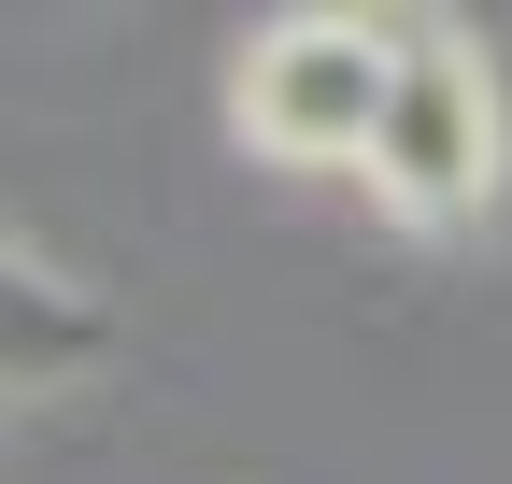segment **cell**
<instances>
[{"mask_svg": "<svg viewBox=\"0 0 512 484\" xmlns=\"http://www.w3.org/2000/svg\"><path fill=\"white\" fill-rule=\"evenodd\" d=\"M370 186L399 200L413 228H456L498 186V86H484V57L456 29H399V100H384Z\"/></svg>", "mask_w": 512, "mask_h": 484, "instance_id": "cell-1", "label": "cell"}, {"mask_svg": "<svg viewBox=\"0 0 512 484\" xmlns=\"http://www.w3.org/2000/svg\"><path fill=\"white\" fill-rule=\"evenodd\" d=\"M384 100H399V43L356 29V15H299V29L256 43V72H242V129L285 143V157H356V171H370Z\"/></svg>", "mask_w": 512, "mask_h": 484, "instance_id": "cell-2", "label": "cell"}]
</instances>
